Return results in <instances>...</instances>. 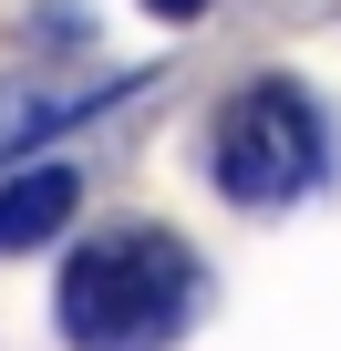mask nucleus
<instances>
[{
	"label": "nucleus",
	"mask_w": 341,
	"mask_h": 351,
	"mask_svg": "<svg viewBox=\"0 0 341 351\" xmlns=\"http://www.w3.org/2000/svg\"><path fill=\"white\" fill-rule=\"evenodd\" d=\"M207 300V269L187 238L165 228H104L62 258V289H52V320L73 351H165Z\"/></svg>",
	"instance_id": "nucleus-1"
},
{
	"label": "nucleus",
	"mask_w": 341,
	"mask_h": 351,
	"mask_svg": "<svg viewBox=\"0 0 341 351\" xmlns=\"http://www.w3.org/2000/svg\"><path fill=\"white\" fill-rule=\"evenodd\" d=\"M320 155H331L320 104L300 83H279V73L269 83H238L217 104V124H207V176H217L228 207H290V197H310L320 186Z\"/></svg>",
	"instance_id": "nucleus-2"
},
{
	"label": "nucleus",
	"mask_w": 341,
	"mask_h": 351,
	"mask_svg": "<svg viewBox=\"0 0 341 351\" xmlns=\"http://www.w3.org/2000/svg\"><path fill=\"white\" fill-rule=\"evenodd\" d=\"M73 207H83V176H73V165H32V176H11V186H0V258L62 238Z\"/></svg>",
	"instance_id": "nucleus-3"
},
{
	"label": "nucleus",
	"mask_w": 341,
	"mask_h": 351,
	"mask_svg": "<svg viewBox=\"0 0 341 351\" xmlns=\"http://www.w3.org/2000/svg\"><path fill=\"white\" fill-rule=\"evenodd\" d=\"M93 104H114V93H93ZM93 104H62V93H0V155H11V145H32V134H62V124H83Z\"/></svg>",
	"instance_id": "nucleus-4"
},
{
	"label": "nucleus",
	"mask_w": 341,
	"mask_h": 351,
	"mask_svg": "<svg viewBox=\"0 0 341 351\" xmlns=\"http://www.w3.org/2000/svg\"><path fill=\"white\" fill-rule=\"evenodd\" d=\"M145 11H155V21H197L207 0H145Z\"/></svg>",
	"instance_id": "nucleus-5"
}]
</instances>
